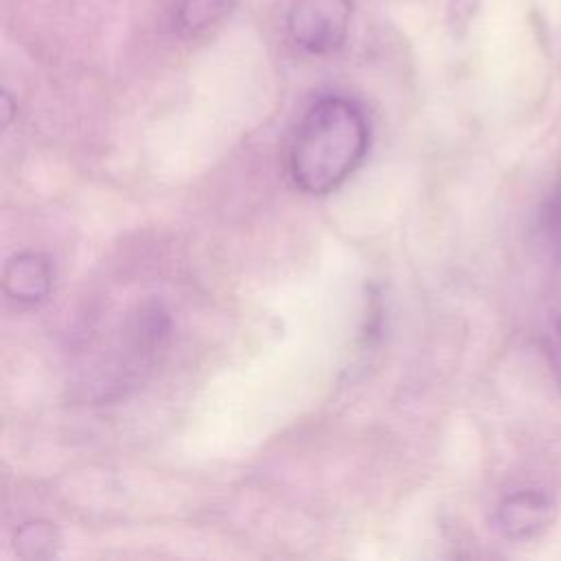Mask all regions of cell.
<instances>
[{
    "instance_id": "cell-1",
    "label": "cell",
    "mask_w": 561,
    "mask_h": 561,
    "mask_svg": "<svg viewBox=\"0 0 561 561\" xmlns=\"http://www.w3.org/2000/svg\"><path fill=\"white\" fill-rule=\"evenodd\" d=\"M368 145L370 127L364 110L346 96H322L294 134L289 173L309 195L331 193L362 164Z\"/></svg>"
},
{
    "instance_id": "cell-2",
    "label": "cell",
    "mask_w": 561,
    "mask_h": 561,
    "mask_svg": "<svg viewBox=\"0 0 561 561\" xmlns=\"http://www.w3.org/2000/svg\"><path fill=\"white\" fill-rule=\"evenodd\" d=\"M351 15V0H294L287 28L300 48L313 55H327L344 44Z\"/></svg>"
},
{
    "instance_id": "cell-3",
    "label": "cell",
    "mask_w": 561,
    "mask_h": 561,
    "mask_svg": "<svg viewBox=\"0 0 561 561\" xmlns=\"http://www.w3.org/2000/svg\"><path fill=\"white\" fill-rule=\"evenodd\" d=\"M554 519V502L543 491H517L506 495L495 511V526L508 539H533Z\"/></svg>"
},
{
    "instance_id": "cell-4",
    "label": "cell",
    "mask_w": 561,
    "mask_h": 561,
    "mask_svg": "<svg viewBox=\"0 0 561 561\" xmlns=\"http://www.w3.org/2000/svg\"><path fill=\"white\" fill-rule=\"evenodd\" d=\"M53 285V270L44 254L37 252H20L13 254L2 274L4 294L24 305L42 302Z\"/></svg>"
},
{
    "instance_id": "cell-5",
    "label": "cell",
    "mask_w": 561,
    "mask_h": 561,
    "mask_svg": "<svg viewBox=\"0 0 561 561\" xmlns=\"http://www.w3.org/2000/svg\"><path fill=\"white\" fill-rule=\"evenodd\" d=\"M232 0H178L175 26L184 35H197L217 24L228 11Z\"/></svg>"
},
{
    "instance_id": "cell-6",
    "label": "cell",
    "mask_w": 561,
    "mask_h": 561,
    "mask_svg": "<svg viewBox=\"0 0 561 561\" xmlns=\"http://www.w3.org/2000/svg\"><path fill=\"white\" fill-rule=\"evenodd\" d=\"M59 533L50 522H28L18 530L15 550L24 559H46L53 557L59 546Z\"/></svg>"
},
{
    "instance_id": "cell-7",
    "label": "cell",
    "mask_w": 561,
    "mask_h": 561,
    "mask_svg": "<svg viewBox=\"0 0 561 561\" xmlns=\"http://www.w3.org/2000/svg\"><path fill=\"white\" fill-rule=\"evenodd\" d=\"M557 333H559V344H561V318L557 320Z\"/></svg>"
}]
</instances>
